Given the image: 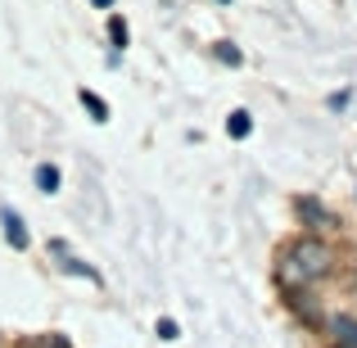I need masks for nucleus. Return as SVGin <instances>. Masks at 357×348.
Here are the masks:
<instances>
[{
  "mask_svg": "<svg viewBox=\"0 0 357 348\" xmlns=\"http://www.w3.org/2000/svg\"><path fill=\"white\" fill-rule=\"evenodd\" d=\"M335 271V249L317 235H298L294 244H285L276 258V285L280 289H303L312 280L331 276Z\"/></svg>",
  "mask_w": 357,
  "mask_h": 348,
  "instance_id": "f257e3e1",
  "label": "nucleus"
},
{
  "mask_svg": "<svg viewBox=\"0 0 357 348\" xmlns=\"http://www.w3.org/2000/svg\"><path fill=\"white\" fill-rule=\"evenodd\" d=\"M326 335H331V344H335V348H357V317L335 312L331 321H326Z\"/></svg>",
  "mask_w": 357,
  "mask_h": 348,
  "instance_id": "f03ea898",
  "label": "nucleus"
},
{
  "mask_svg": "<svg viewBox=\"0 0 357 348\" xmlns=\"http://www.w3.org/2000/svg\"><path fill=\"white\" fill-rule=\"evenodd\" d=\"M294 213H298V222H303V227H331V213H326L312 195H298V199H294Z\"/></svg>",
  "mask_w": 357,
  "mask_h": 348,
  "instance_id": "7ed1b4c3",
  "label": "nucleus"
},
{
  "mask_svg": "<svg viewBox=\"0 0 357 348\" xmlns=\"http://www.w3.org/2000/svg\"><path fill=\"white\" fill-rule=\"evenodd\" d=\"M0 222H5V240L14 244V249H27V227H23V218H18L14 209H0Z\"/></svg>",
  "mask_w": 357,
  "mask_h": 348,
  "instance_id": "20e7f679",
  "label": "nucleus"
},
{
  "mask_svg": "<svg viewBox=\"0 0 357 348\" xmlns=\"http://www.w3.org/2000/svg\"><path fill=\"white\" fill-rule=\"evenodd\" d=\"M59 181H63V176H59V167H54V163H36V190H41V195H54V190H59Z\"/></svg>",
  "mask_w": 357,
  "mask_h": 348,
  "instance_id": "39448f33",
  "label": "nucleus"
},
{
  "mask_svg": "<svg viewBox=\"0 0 357 348\" xmlns=\"http://www.w3.org/2000/svg\"><path fill=\"white\" fill-rule=\"evenodd\" d=\"M249 131H253V118H249V109H236V114L227 118V136H231V140H244Z\"/></svg>",
  "mask_w": 357,
  "mask_h": 348,
  "instance_id": "423d86ee",
  "label": "nucleus"
},
{
  "mask_svg": "<svg viewBox=\"0 0 357 348\" xmlns=\"http://www.w3.org/2000/svg\"><path fill=\"white\" fill-rule=\"evenodd\" d=\"M77 100H82V109H86V114L96 118V122H109V105L96 96V91H77Z\"/></svg>",
  "mask_w": 357,
  "mask_h": 348,
  "instance_id": "0eeeda50",
  "label": "nucleus"
},
{
  "mask_svg": "<svg viewBox=\"0 0 357 348\" xmlns=\"http://www.w3.org/2000/svg\"><path fill=\"white\" fill-rule=\"evenodd\" d=\"M213 54H218L227 68H240V63H244V54L236 50V41H213Z\"/></svg>",
  "mask_w": 357,
  "mask_h": 348,
  "instance_id": "6e6552de",
  "label": "nucleus"
},
{
  "mask_svg": "<svg viewBox=\"0 0 357 348\" xmlns=\"http://www.w3.org/2000/svg\"><path fill=\"white\" fill-rule=\"evenodd\" d=\"M109 41H114V50H127V18L122 14H109Z\"/></svg>",
  "mask_w": 357,
  "mask_h": 348,
  "instance_id": "1a4fd4ad",
  "label": "nucleus"
},
{
  "mask_svg": "<svg viewBox=\"0 0 357 348\" xmlns=\"http://www.w3.org/2000/svg\"><path fill=\"white\" fill-rule=\"evenodd\" d=\"M63 271H73V276H82V280H100L96 271H91L86 262H77V258H63Z\"/></svg>",
  "mask_w": 357,
  "mask_h": 348,
  "instance_id": "9d476101",
  "label": "nucleus"
},
{
  "mask_svg": "<svg viewBox=\"0 0 357 348\" xmlns=\"http://www.w3.org/2000/svg\"><path fill=\"white\" fill-rule=\"evenodd\" d=\"M176 335H181V326H176L172 317H163V321H158V340H167V344H172Z\"/></svg>",
  "mask_w": 357,
  "mask_h": 348,
  "instance_id": "9b49d317",
  "label": "nucleus"
},
{
  "mask_svg": "<svg viewBox=\"0 0 357 348\" xmlns=\"http://www.w3.org/2000/svg\"><path fill=\"white\" fill-rule=\"evenodd\" d=\"M32 348H73V344H68V335H41Z\"/></svg>",
  "mask_w": 357,
  "mask_h": 348,
  "instance_id": "f8f14e48",
  "label": "nucleus"
},
{
  "mask_svg": "<svg viewBox=\"0 0 357 348\" xmlns=\"http://www.w3.org/2000/svg\"><path fill=\"white\" fill-rule=\"evenodd\" d=\"M91 5H96V9H114V0H91Z\"/></svg>",
  "mask_w": 357,
  "mask_h": 348,
  "instance_id": "ddd939ff",
  "label": "nucleus"
},
{
  "mask_svg": "<svg viewBox=\"0 0 357 348\" xmlns=\"http://www.w3.org/2000/svg\"><path fill=\"white\" fill-rule=\"evenodd\" d=\"M222 5H231V0H222Z\"/></svg>",
  "mask_w": 357,
  "mask_h": 348,
  "instance_id": "4468645a",
  "label": "nucleus"
}]
</instances>
